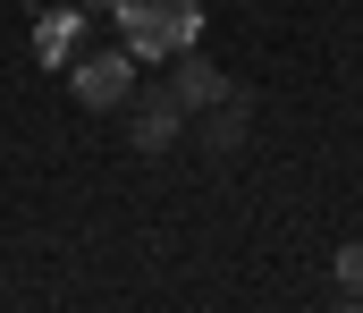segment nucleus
Listing matches in <instances>:
<instances>
[{"label": "nucleus", "instance_id": "5", "mask_svg": "<svg viewBox=\"0 0 363 313\" xmlns=\"http://www.w3.org/2000/svg\"><path fill=\"white\" fill-rule=\"evenodd\" d=\"M203 144H211V153H237V144H245V94H237V85L203 110Z\"/></svg>", "mask_w": 363, "mask_h": 313}, {"label": "nucleus", "instance_id": "2", "mask_svg": "<svg viewBox=\"0 0 363 313\" xmlns=\"http://www.w3.org/2000/svg\"><path fill=\"white\" fill-rule=\"evenodd\" d=\"M68 85H77L85 110H118L127 94H135V51H127V43H118V51H93V60L68 68Z\"/></svg>", "mask_w": 363, "mask_h": 313}, {"label": "nucleus", "instance_id": "3", "mask_svg": "<svg viewBox=\"0 0 363 313\" xmlns=\"http://www.w3.org/2000/svg\"><path fill=\"white\" fill-rule=\"evenodd\" d=\"M118 110H127V144H135V153H169L178 127H186V102L169 85H161V94H127Z\"/></svg>", "mask_w": 363, "mask_h": 313}, {"label": "nucleus", "instance_id": "4", "mask_svg": "<svg viewBox=\"0 0 363 313\" xmlns=\"http://www.w3.org/2000/svg\"><path fill=\"white\" fill-rule=\"evenodd\" d=\"M169 94H178L186 110H211L220 94H228V77H220L203 51H178V68H169Z\"/></svg>", "mask_w": 363, "mask_h": 313}, {"label": "nucleus", "instance_id": "1", "mask_svg": "<svg viewBox=\"0 0 363 313\" xmlns=\"http://www.w3.org/2000/svg\"><path fill=\"white\" fill-rule=\"evenodd\" d=\"M194 34H203L194 0H118V43L135 60H178V51H194Z\"/></svg>", "mask_w": 363, "mask_h": 313}, {"label": "nucleus", "instance_id": "6", "mask_svg": "<svg viewBox=\"0 0 363 313\" xmlns=\"http://www.w3.org/2000/svg\"><path fill=\"white\" fill-rule=\"evenodd\" d=\"M338 297L363 305V246H338Z\"/></svg>", "mask_w": 363, "mask_h": 313}]
</instances>
